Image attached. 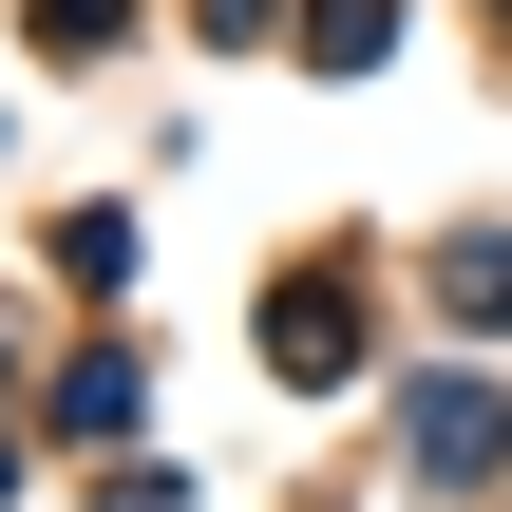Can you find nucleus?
Returning <instances> with one entry per match:
<instances>
[{
	"mask_svg": "<svg viewBox=\"0 0 512 512\" xmlns=\"http://www.w3.org/2000/svg\"><path fill=\"white\" fill-rule=\"evenodd\" d=\"M361 361V323H342V285H285V380H342Z\"/></svg>",
	"mask_w": 512,
	"mask_h": 512,
	"instance_id": "obj_2",
	"label": "nucleus"
},
{
	"mask_svg": "<svg viewBox=\"0 0 512 512\" xmlns=\"http://www.w3.org/2000/svg\"><path fill=\"white\" fill-rule=\"evenodd\" d=\"M437 304H475V323H512V247H437Z\"/></svg>",
	"mask_w": 512,
	"mask_h": 512,
	"instance_id": "obj_3",
	"label": "nucleus"
},
{
	"mask_svg": "<svg viewBox=\"0 0 512 512\" xmlns=\"http://www.w3.org/2000/svg\"><path fill=\"white\" fill-rule=\"evenodd\" d=\"M418 456H437V475H512V399L437 380V399H418Z\"/></svg>",
	"mask_w": 512,
	"mask_h": 512,
	"instance_id": "obj_1",
	"label": "nucleus"
},
{
	"mask_svg": "<svg viewBox=\"0 0 512 512\" xmlns=\"http://www.w3.org/2000/svg\"><path fill=\"white\" fill-rule=\"evenodd\" d=\"M95 512H171V475H114V494H95Z\"/></svg>",
	"mask_w": 512,
	"mask_h": 512,
	"instance_id": "obj_4",
	"label": "nucleus"
}]
</instances>
